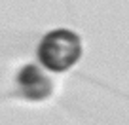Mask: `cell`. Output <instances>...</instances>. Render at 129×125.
Wrapping results in <instances>:
<instances>
[{"label":"cell","mask_w":129,"mask_h":125,"mask_svg":"<svg viewBox=\"0 0 129 125\" xmlns=\"http://www.w3.org/2000/svg\"><path fill=\"white\" fill-rule=\"evenodd\" d=\"M82 55V44L76 32L57 28L48 32L38 46V61L51 72H64L76 65Z\"/></svg>","instance_id":"6da1fadb"},{"label":"cell","mask_w":129,"mask_h":125,"mask_svg":"<svg viewBox=\"0 0 129 125\" xmlns=\"http://www.w3.org/2000/svg\"><path fill=\"white\" fill-rule=\"evenodd\" d=\"M17 87L19 93L28 101H42L51 93V81L36 65H27L17 74Z\"/></svg>","instance_id":"7a4b0ae2"}]
</instances>
